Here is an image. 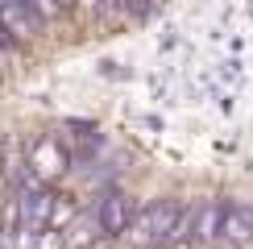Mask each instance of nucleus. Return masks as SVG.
<instances>
[{"label":"nucleus","mask_w":253,"mask_h":249,"mask_svg":"<svg viewBox=\"0 0 253 249\" xmlns=\"http://www.w3.org/2000/svg\"><path fill=\"white\" fill-rule=\"evenodd\" d=\"M0 29L8 34V42H17V46H21V42L38 38L42 29H46V21H42L25 0H0Z\"/></svg>","instance_id":"obj_3"},{"label":"nucleus","mask_w":253,"mask_h":249,"mask_svg":"<svg viewBox=\"0 0 253 249\" xmlns=\"http://www.w3.org/2000/svg\"><path fill=\"white\" fill-rule=\"evenodd\" d=\"M178 216H183V204H174V200L150 204L145 212H137V216H133L129 237H133L137 245H162V241H170V237H174Z\"/></svg>","instance_id":"obj_1"},{"label":"nucleus","mask_w":253,"mask_h":249,"mask_svg":"<svg viewBox=\"0 0 253 249\" xmlns=\"http://www.w3.org/2000/svg\"><path fill=\"white\" fill-rule=\"evenodd\" d=\"M25 158H29V174H38L42 183H50L54 174L67 170L71 154H67V145H62V137H38L25 150Z\"/></svg>","instance_id":"obj_2"},{"label":"nucleus","mask_w":253,"mask_h":249,"mask_svg":"<svg viewBox=\"0 0 253 249\" xmlns=\"http://www.w3.org/2000/svg\"><path fill=\"white\" fill-rule=\"evenodd\" d=\"M25 4L34 8V13H38L42 21H46V25H50V21H58V17H62V8H58V0H25Z\"/></svg>","instance_id":"obj_7"},{"label":"nucleus","mask_w":253,"mask_h":249,"mask_svg":"<svg viewBox=\"0 0 253 249\" xmlns=\"http://www.w3.org/2000/svg\"><path fill=\"white\" fill-rule=\"evenodd\" d=\"M224 212L228 204L224 200H208V204H195V216H191V241H220V228H224Z\"/></svg>","instance_id":"obj_5"},{"label":"nucleus","mask_w":253,"mask_h":249,"mask_svg":"<svg viewBox=\"0 0 253 249\" xmlns=\"http://www.w3.org/2000/svg\"><path fill=\"white\" fill-rule=\"evenodd\" d=\"M133 216H137V208H133V200L125 191H108L96 204V224H100L104 237H125L129 224H133Z\"/></svg>","instance_id":"obj_4"},{"label":"nucleus","mask_w":253,"mask_h":249,"mask_svg":"<svg viewBox=\"0 0 253 249\" xmlns=\"http://www.w3.org/2000/svg\"><path fill=\"white\" fill-rule=\"evenodd\" d=\"M25 179H29V158H25V150H21L17 141H0V183H4L8 191H17Z\"/></svg>","instance_id":"obj_6"},{"label":"nucleus","mask_w":253,"mask_h":249,"mask_svg":"<svg viewBox=\"0 0 253 249\" xmlns=\"http://www.w3.org/2000/svg\"><path fill=\"white\" fill-rule=\"evenodd\" d=\"M71 4H75V0H58V8H62V13H67V8H71Z\"/></svg>","instance_id":"obj_8"}]
</instances>
